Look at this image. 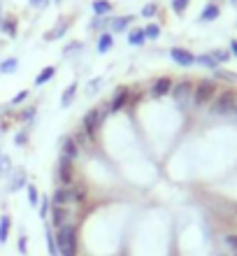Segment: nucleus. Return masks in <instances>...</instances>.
<instances>
[{"label": "nucleus", "mask_w": 237, "mask_h": 256, "mask_svg": "<svg viewBox=\"0 0 237 256\" xmlns=\"http://www.w3.org/2000/svg\"><path fill=\"white\" fill-rule=\"evenodd\" d=\"M217 74H219V77H226L228 82H237V74L235 72H226V70H219V68H217Z\"/></svg>", "instance_id": "obj_35"}, {"label": "nucleus", "mask_w": 237, "mask_h": 256, "mask_svg": "<svg viewBox=\"0 0 237 256\" xmlns=\"http://www.w3.org/2000/svg\"><path fill=\"white\" fill-rule=\"evenodd\" d=\"M112 47H114V38H112V33H102L100 40H98V52H100V54H107Z\"/></svg>", "instance_id": "obj_17"}, {"label": "nucleus", "mask_w": 237, "mask_h": 256, "mask_svg": "<svg viewBox=\"0 0 237 256\" xmlns=\"http://www.w3.org/2000/svg\"><path fill=\"white\" fill-rule=\"evenodd\" d=\"M9 228H12V219L7 214L0 216V244L7 242V238H9Z\"/></svg>", "instance_id": "obj_15"}, {"label": "nucleus", "mask_w": 237, "mask_h": 256, "mask_svg": "<svg viewBox=\"0 0 237 256\" xmlns=\"http://www.w3.org/2000/svg\"><path fill=\"white\" fill-rule=\"evenodd\" d=\"M170 91H172V98H175V102H179V105H189L191 98H193V91H196V86H193V82H191V80H182V82H177V84L170 88Z\"/></svg>", "instance_id": "obj_4"}, {"label": "nucleus", "mask_w": 237, "mask_h": 256, "mask_svg": "<svg viewBox=\"0 0 237 256\" xmlns=\"http://www.w3.org/2000/svg\"><path fill=\"white\" fill-rule=\"evenodd\" d=\"M12 170H9V158L5 154H0V175H9Z\"/></svg>", "instance_id": "obj_30"}, {"label": "nucleus", "mask_w": 237, "mask_h": 256, "mask_svg": "<svg viewBox=\"0 0 237 256\" xmlns=\"http://www.w3.org/2000/svg\"><path fill=\"white\" fill-rule=\"evenodd\" d=\"M26 186V170L16 168L12 170V182H9V191H19Z\"/></svg>", "instance_id": "obj_11"}, {"label": "nucleus", "mask_w": 237, "mask_h": 256, "mask_svg": "<svg viewBox=\"0 0 237 256\" xmlns=\"http://www.w3.org/2000/svg\"><path fill=\"white\" fill-rule=\"evenodd\" d=\"M44 2H47V0H30V5L33 7H44Z\"/></svg>", "instance_id": "obj_42"}, {"label": "nucleus", "mask_w": 237, "mask_h": 256, "mask_svg": "<svg viewBox=\"0 0 237 256\" xmlns=\"http://www.w3.org/2000/svg\"><path fill=\"white\" fill-rule=\"evenodd\" d=\"M28 98V91H19V94L12 98V105H19V102H23Z\"/></svg>", "instance_id": "obj_36"}, {"label": "nucleus", "mask_w": 237, "mask_h": 256, "mask_svg": "<svg viewBox=\"0 0 237 256\" xmlns=\"http://www.w3.org/2000/svg\"><path fill=\"white\" fill-rule=\"evenodd\" d=\"M140 100H142V94H140V91H135V94L128 98V102H133V105H135V102H140Z\"/></svg>", "instance_id": "obj_41"}, {"label": "nucleus", "mask_w": 237, "mask_h": 256, "mask_svg": "<svg viewBox=\"0 0 237 256\" xmlns=\"http://www.w3.org/2000/svg\"><path fill=\"white\" fill-rule=\"evenodd\" d=\"M93 12L98 14V16H107V14L112 12V2H109V0H95Z\"/></svg>", "instance_id": "obj_19"}, {"label": "nucleus", "mask_w": 237, "mask_h": 256, "mask_svg": "<svg viewBox=\"0 0 237 256\" xmlns=\"http://www.w3.org/2000/svg\"><path fill=\"white\" fill-rule=\"evenodd\" d=\"M44 236H47V250H49V254H51V256H61V252H58V244H56V236H54V233L47 228V233H44Z\"/></svg>", "instance_id": "obj_23"}, {"label": "nucleus", "mask_w": 237, "mask_h": 256, "mask_svg": "<svg viewBox=\"0 0 237 256\" xmlns=\"http://www.w3.org/2000/svg\"><path fill=\"white\" fill-rule=\"evenodd\" d=\"M226 244H228L233 252H237V233H231V236H226Z\"/></svg>", "instance_id": "obj_32"}, {"label": "nucleus", "mask_w": 237, "mask_h": 256, "mask_svg": "<svg viewBox=\"0 0 237 256\" xmlns=\"http://www.w3.org/2000/svg\"><path fill=\"white\" fill-rule=\"evenodd\" d=\"M191 0H172V10H175L177 14H184L186 12V7H189Z\"/></svg>", "instance_id": "obj_29"}, {"label": "nucleus", "mask_w": 237, "mask_h": 256, "mask_svg": "<svg viewBox=\"0 0 237 256\" xmlns=\"http://www.w3.org/2000/svg\"><path fill=\"white\" fill-rule=\"evenodd\" d=\"M107 112H109L107 102L100 105V108L91 110V112H86V114H84V133L91 135V138H95V133L100 130L102 122H105V116H107Z\"/></svg>", "instance_id": "obj_1"}, {"label": "nucleus", "mask_w": 237, "mask_h": 256, "mask_svg": "<svg viewBox=\"0 0 237 256\" xmlns=\"http://www.w3.org/2000/svg\"><path fill=\"white\" fill-rule=\"evenodd\" d=\"M54 74H56V68H54V66H47V68H42V70H40V74L35 77V84H37V86H42V84H47V82L51 80Z\"/></svg>", "instance_id": "obj_16"}, {"label": "nucleus", "mask_w": 237, "mask_h": 256, "mask_svg": "<svg viewBox=\"0 0 237 256\" xmlns=\"http://www.w3.org/2000/svg\"><path fill=\"white\" fill-rule=\"evenodd\" d=\"M56 2H61V0H56Z\"/></svg>", "instance_id": "obj_44"}, {"label": "nucleus", "mask_w": 237, "mask_h": 256, "mask_svg": "<svg viewBox=\"0 0 237 256\" xmlns=\"http://www.w3.org/2000/svg\"><path fill=\"white\" fill-rule=\"evenodd\" d=\"M196 63H200V66H205V68H210V70H217V68H219V63L212 58V54H200V56H196Z\"/></svg>", "instance_id": "obj_24"}, {"label": "nucleus", "mask_w": 237, "mask_h": 256, "mask_svg": "<svg viewBox=\"0 0 237 256\" xmlns=\"http://www.w3.org/2000/svg\"><path fill=\"white\" fill-rule=\"evenodd\" d=\"M212 58H214V61H228V52H214Z\"/></svg>", "instance_id": "obj_38"}, {"label": "nucleus", "mask_w": 237, "mask_h": 256, "mask_svg": "<svg viewBox=\"0 0 237 256\" xmlns=\"http://www.w3.org/2000/svg\"><path fill=\"white\" fill-rule=\"evenodd\" d=\"M135 19V16H116L114 21H112V30H114V33H119V30H126V26H128L130 21Z\"/></svg>", "instance_id": "obj_22"}, {"label": "nucleus", "mask_w": 237, "mask_h": 256, "mask_svg": "<svg viewBox=\"0 0 237 256\" xmlns=\"http://www.w3.org/2000/svg\"><path fill=\"white\" fill-rule=\"evenodd\" d=\"M75 138V142H77V147H84V149H88V135L86 133H77V135H72Z\"/></svg>", "instance_id": "obj_31"}, {"label": "nucleus", "mask_w": 237, "mask_h": 256, "mask_svg": "<svg viewBox=\"0 0 237 256\" xmlns=\"http://www.w3.org/2000/svg\"><path fill=\"white\" fill-rule=\"evenodd\" d=\"M219 96V84L214 80H200L193 91V102L196 105H207Z\"/></svg>", "instance_id": "obj_2"}, {"label": "nucleus", "mask_w": 237, "mask_h": 256, "mask_svg": "<svg viewBox=\"0 0 237 256\" xmlns=\"http://www.w3.org/2000/svg\"><path fill=\"white\" fill-rule=\"evenodd\" d=\"M170 56H172V61L175 63H179V66H193L196 63V56L191 54L189 49H182V47H175L172 52H170Z\"/></svg>", "instance_id": "obj_8"}, {"label": "nucleus", "mask_w": 237, "mask_h": 256, "mask_svg": "<svg viewBox=\"0 0 237 256\" xmlns=\"http://www.w3.org/2000/svg\"><path fill=\"white\" fill-rule=\"evenodd\" d=\"M47 214H49V200H47V198H42V202H40V216H42V219H47Z\"/></svg>", "instance_id": "obj_34"}, {"label": "nucleus", "mask_w": 237, "mask_h": 256, "mask_svg": "<svg viewBox=\"0 0 237 256\" xmlns=\"http://www.w3.org/2000/svg\"><path fill=\"white\" fill-rule=\"evenodd\" d=\"M128 98H130V88L128 86H119L116 94L112 96V102H109V112H119L121 108L128 105Z\"/></svg>", "instance_id": "obj_7"}, {"label": "nucleus", "mask_w": 237, "mask_h": 256, "mask_svg": "<svg viewBox=\"0 0 237 256\" xmlns=\"http://www.w3.org/2000/svg\"><path fill=\"white\" fill-rule=\"evenodd\" d=\"M219 14H221L219 5H207L205 7V12L200 14V19L203 21H214V19H219Z\"/></svg>", "instance_id": "obj_21"}, {"label": "nucleus", "mask_w": 237, "mask_h": 256, "mask_svg": "<svg viewBox=\"0 0 237 256\" xmlns=\"http://www.w3.org/2000/svg\"><path fill=\"white\" fill-rule=\"evenodd\" d=\"M144 40H147L144 28H135V30H130V33H128V42L133 44V47H140V44H144Z\"/></svg>", "instance_id": "obj_18"}, {"label": "nucleus", "mask_w": 237, "mask_h": 256, "mask_svg": "<svg viewBox=\"0 0 237 256\" xmlns=\"http://www.w3.org/2000/svg\"><path fill=\"white\" fill-rule=\"evenodd\" d=\"M0 30H2L5 35H9V38H14V35H16V19H14V16L0 19Z\"/></svg>", "instance_id": "obj_14"}, {"label": "nucleus", "mask_w": 237, "mask_h": 256, "mask_svg": "<svg viewBox=\"0 0 237 256\" xmlns=\"http://www.w3.org/2000/svg\"><path fill=\"white\" fill-rule=\"evenodd\" d=\"M56 180L63 184V186H70V184H75V166L70 158H63L58 161V168H56Z\"/></svg>", "instance_id": "obj_5"}, {"label": "nucleus", "mask_w": 237, "mask_h": 256, "mask_svg": "<svg viewBox=\"0 0 237 256\" xmlns=\"http://www.w3.org/2000/svg\"><path fill=\"white\" fill-rule=\"evenodd\" d=\"M19 68V61L16 58H7V61L0 63V72H14Z\"/></svg>", "instance_id": "obj_27"}, {"label": "nucleus", "mask_w": 237, "mask_h": 256, "mask_svg": "<svg viewBox=\"0 0 237 256\" xmlns=\"http://www.w3.org/2000/svg\"><path fill=\"white\" fill-rule=\"evenodd\" d=\"M86 186L84 184H70V198H72V202H77V205H81V202L86 200Z\"/></svg>", "instance_id": "obj_13"}, {"label": "nucleus", "mask_w": 237, "mask_h": 256, "mask_svg": "<svg viewBox=\"0 0 237 256\" xmlns=\"http://www.w3.org/2000/svg\"><path fill=\"white\" fill-rule=\"evenodd\" d=\"M65 28H68V21L63 19L61 24H58V28H56V30H49V33L44 35V40H56V38H61V35L65 33Z\"/></svg>", "instance_id": "obj_26"}, {"label": "nucleus", "mask_w": 237, "mask_h": 256, "mask_svg": "<svg viewBox=\"0 0 237 256\" xmlns=\"http://www.w3.org/2000/svg\"><path fill=\"white\" fill-rule=\"evenodd\" d=\"M51 202H54V205H70V202H72V198H70V186H58V189L54 191V196H51Z\"/></svg>", "instance_id": "obj_12"}, {"label": "nucleus", "mask_w": 237, "mask_h": 256, "mask_svg": "<svg viewBox=\"0 0 237 256\" xmlns=\"http://www.w3.org/2000/svg\"><path fill=\"white\" fill-rule=\"evenodd\" d=\"M26 194H28V202H30V205H37V202H40V194H37V186H35V184H26Z\"/></svg>", "instance_id": "obj_25"}, {"label": "nucleus", "mask_w": 237, "mask_h": 256, "mask_svg": "<svg viewBox=\"0 0 237 256\" xmlns=\"http://www.w3.org/2000/svg\"><path fill=\"white\" fill-rule=\"evenodd\" d=\"M170 88H172V80H170V77H158V80L151 84V96H154V98H163Z\"/></svg>", "instance_id": "obj_9"}, {"label": "nucleus", "mask_w": 237, "mask_h": 256, "mask_svg": "<svg viewBox=\"0 0 237 256\" xmlns=\"http://www.w3.org/2000/svg\"><path fill=\"white\" fill-rule=\"evenodd\" d=\"M68 224H70V205H54V210H51V226L63 228Z\"/></svg>", "instance_id": "obj_6"}, {"label": "nucleus", "mask_w": 237, "mask_h": 256, "mask_svg": "<svg viewBox=\"0 0 237 256\" xmlns=\"http://www.w3.org/2000/svg\"><path fill=\"white\" fill-rule=\"evenodd\" d=\"M33 116H35V108H28L26 112H23V114L19 116V119H23V122H28V119H33Z\"/></svg>", "instance_id": "obj_40"}, {"label": "nucleus", "mask_w": 237, "mask_h": 256, "mask_svg": "<svg viewBox=\"0 0 237 256\" xmlns=\"http://www.w3.org/2000/svg\"><path fill=\"white\" fill-rule=\"evenodd\" d=\"M156 12H158V5H156V2H151V5H147L142 10V16H154Z\"/></svg>", "instance_id": "obj_33"}, {"label": "nucleus", "mask_w": 237, "mask_h": 256, "mask_svg": "<svg viewBox=\"0 0 237 256\" xmlns=\"http://www.w3.org/2000/svg\"><path fill=\"white\" fill-rule=\"evenodd\" d=\"M26 244H28V238H26V236H21V238H19V252H21V254H26V252H28Z\"/></svg>", "instance_id": "obj_39"}, {"label": "nucleus", "mask_w": 237, "mask_h": 256, "mask_svg": "<svg viewBox=\"0 0 237 256\" xmlns=\"http://www.w3.org/2000/svg\"><path fill=\"white\" fill-rule=\"evenodd\" d=\"M231 52L237 56V40H233V42H231Z\"/></svg>", "instance_id": "obj_43"}, {"label": "nucleus", "mask_w": 237, "mask_h": 256, "mask_svg": "<svg viewBox=\"0 0 237 256\" xmlns=\"http://www.w3.org/2000/svg\"><path fill=\"white\" fill-rule=\"evenodd\" d=\"M144 35H147V40H156L158 35H161V28L156 24H149V26L144 28Z\"/></svg>", "instance_id": "obj_28"}, {"label": "nucleus", "mask_w": 237, "mask_h": 256, "mask_svg": "<svg viewBox=\"0 0 237 256\" xmlns=\"http://www.w3.org/2000/svg\"><path fill=\"white\" fill-rule=\"evenodd\" d=\"M235 102H237V94H235V91H226V94H221L219 98H214L212 112H214V114H233Z\"/></svg>", "instance_id": "obj_3"}, {"label": "nucleus", "mask_w": 237, "mask_h": 256, "mask_svg": "<svg viewBox=\"0 0 237 256\" xmlns=\"http://www.w3.org/2000/svg\"><path fill=\"white\" fill-rule=\"evenodd\" d=\"M75 94H77V82H72V84H70V86L63 91V98H61V105H63V108H68L70 102L75 100Z\"/></svg>", "instance_id": "obj_20"}, {"label": "nucleus", "mask_w": 237, "mask_h": 256, "mask_svg": "<svg viewBox=\"0 0 237 256\" xmlns=\"http://www.w3.org/2000/svg\"><path fill=\"white\" fill-rule=\"evenodd\" d=\"M14 142H16L19 147H21V144H26V142H28V133H26V130H21V133L14 138Z\"/></svg>", "instance_id": "obj_37"}, {"label": "nucleus", "mask_w": 237, "mask_h": 256, "mask_svg": "<svg viewBox=\"0 0 237 256\" xmlns=\"http://www.w3.org/2000/svg\"><path fill=\"white\" fill-rule=\"evenodd\" d=\"M235 256H237V252H235Z\"/></svg>", "instance_id": "obj_45"}, {"label": "nucleus", "mask_w": 237, "mask_h": 256, "mask_svg": "<svg viewBox=\"0 0 237 256\" xmlns=\"http://www.w3.org/2000/svg\"><path fill=\"white\" fill-rule=\"evenodd\" d=\"M61 154H63V158H70V161H75L77 156H79V147H77L75 138H65L61 142Z\"/></svg>", "instance_id": "obj_10"}]
</instances>
